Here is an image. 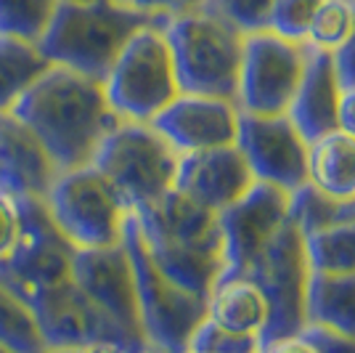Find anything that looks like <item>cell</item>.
Returning a JSON list of instances; mask_svg holds the SVG:
<instances>
[{"label":"cell","instance_id":"6da1fadb","mask_svg":"<svg viewBox=\"0 0 355 353\" xmlns=\"http://www.w3.org/2000/svg\"><path fill=\"white\" fill-rule=\"evenodd\" d=\"M11 112L40 138L59 173L90 165L119 122L106 101L104 83L53 64Z\"/></svg>","mask_w":355,"mask_h":353},{"label":"cell","instance_id":"7a4b0ae2","mask_svg":"<svg viewBox=\"0 0 355 353\" xmlns=\"http://www.w3.org/2000/svg\"><path fill=\"white\" fill-rule=\"evenodd\" d=\"M167 22L164 16L135 11L119 0H59L37 48L53 67L104 83L135 32Z\"/></svg>","mask_w":355,"mask_h":353},{"label":"cell","instance_id":"3957f363","mask_svg":"<svg viewBox=\"0 0 355 353\" xmlns=\"http://www.w3.org/2000/svg\"><path fill=\"white\" fill-rule=\"evenodd\" d=\"M180 93L236 101L244 35L207 8L173 16L164 24Z\"/></svg>","mask_w":355,"mask_h":353},{"label":"cell","instance_id":"277c9868","mask_svg":"<svg viewBox=\"0 0 355 353\" xmlns=\"http://www.w3.org/2000/svg\"><path fill=\"white\" fill-rule=\"evenodd\" d=\"M122 245L133 265L138 319L148 348L162 353H189V340L196 327L207 319V300L183 290L159 271V265L148 255L133 213L125 223Z\"/></svg>","mask_w":355,"mask_h":353},{"label":"cell","instance_id":"5b68a950","mask_svg":"<svg viewBox=\"0 0 355 353\" xmlns=\"http://www.w3.org/2000/svg\"><path fill=\"white\" fill-rule=\"evenodd\" d=\"M180 154L164 141L151 122H125L101 141L93 167L122 194L130 210L154 205L175 189Z\"/></svg>","mask_w":355,"mask_h":353},{"label":"cell","instance_id":"8992f818","mask_svg":"<svg viewBox=\"0 0 355 353\" xmlns=\"http://www.w3.org/2000/svg\"><path fill=\"white\" fill-rule=\"evenodd\" d=\"M45 207L74 250L122 245L125 223L133 213L93 165L61 170L45 194Z\"/></svg>","mask_w":355,"mask_h":353},{"label":"cell","instance_id":"52a82bcc","mask_svg":"<svg viewBox=\"0 0 355 353\" xmlns=\"http://www.w3.org/2000/svg\"><path fill=\"white\" fill-rule=\"evenodd\" d=\"M106 101L125 122H151L178 99L175 64L164 38V24L138 30L122 48L104 80Z\"/></svg>","mask_w":355,"mask_h":353},{"label":"cell","instance_id":"ba28073f","mask_svg":"<svg viewBox=\"0 0 355 353\" xmlns=\"http://www.w3.org/2000/svg\"><path fill=\"white\" fill-rule=\"evenodd\" d=\"M236 274L250 277L268 300V327L260 335V343L302 332L311 265L305 255V239L292 218H286L266 247Z\"/></svg>","mask_w":355,"mask_h":353},{"label":"cell","instance_id":"9c48e42d","mask_svg":"<svg viewBox=\"0 0 355 353\" xmlns=\"http://www.w3.org/2000/svg\"><path fill=\"white\" fill-rule=\"evenodd\" d=\"M21 234L14 250L0 261V281L27 306L35 297L72 279L74 247L53 223L45 199L21 197Z\"/></svg>","mask_w":355,"mask_h":353},{"label":"cell","instance_id":"30bf717a","mask_svg":"<svg viewBox=\"0 0 355 353\" xmlns=\"http://www.w3.org/2000/svg\"><path fill=\"white\" fill-rule=\"evenodd\" d=\"M308 45L286 40L270 30L247 35L239 72L236 106L241 115H286L305 72Z\"/></svg>","mask_w":355,"mask_h":353},{"label":"cell","instance_id":"8fae6325","mask_svg":"<svg viewBox=\"0 0 355 353\" xmlns=\"http://www.w3.org/2000/svg\"><path fill=\"white\" fill-rule=\"evenodd\" d=\"M30 309L37 319L45 348H85L96 343H112L130 353L148 348L146 340L130 335L98 306H93L72 279L35 297Z\"/></svg>","mask_w":355,"mask_h":353},{"label":"cell","instance_id":"7c38bea8","mask_svg":"<svg viewBox=\"0 0 355 353\" xmlns=\"http://www.w3.org/2000/svg\"><path fill=\"white\" fill-rule=\"evenodd\" d=\"M236 149L257 183L292 194L308 183V141L286 115L239 117Z\"/></svg>","mask_w":355,"mask_h":353},{"label":"cell","instance_id":"4fadbf2b","mask_svg":"<svg viewBox=\"0 0 355 353\" xmlns=\"http://www.w3.org/2000/svg\"><path fill=\"white\" fill-rule=\"evenodd\" d=\"M239 117L241 112L236 101L199 93H178V99L167 104L151 120V125L178 154H193L234 147L239 136Z\"/></svg>","mask_w":355,"mask_h":353},{"label":"cell","instance_id":"5bb4252c","mask_svg":"<svg viewBox=\"0 0 355 353\" xmlns=\"http://www.w3.org/2000/svg\"><path fill=\"white\" fill-rule=\"evenodd\" d=\"M72 281L93 306H98L106 316H112L122 329L146 340L141 332L135 277L125 245L77 250L72 263Z\"/></svg>","mask_w":355,"mask_h":353},{"label":"cell","instance_id":"9a60e30c","mask_svg":"<svg viewBox=\"0 0 355 353\" xmlns=\"http://www.w3.org/2000/svg\"><path fill=\"white\" fill-rule=\"evenodd\" d=\"M289 218V194L254 183L234 205L218 213L225 250V271H241Z\"/></svg>","mask_w":355,"mask_h":353},{"label":"cell","instance_id":"2e32d148","mask_svg":"<svg viewBox=\"0 0 355 353\" xmlns=\"http://www.w3.org/2000/svg\"><path fill=\"white\" fill-rule=\"evenodd\" d=\"M257 181L252 178L241 151L234 147L207 149L180 154L175 189L191 197L193 202L220 213L250 192Z\"/></svg>","mask_w":355,"mask_h":353},{"label":"cell","instance_id":"e0dca14e","mask_svg":"<svg viewBox=\"0 0 355 353\" xmlns=\"http://www.w3.org/2000/svg\"><path fill=\"white\" fill-rule=\"evenodd\" d=\"M56 176L59 170L40 138L14 112H0V192L14 199H45Z\"/></svg>","mask_w":355,"mask_h":353},{"label":"cell","instance_id":"ac0fdd59","mask_svg":"<svg viewBox=\"0 0 355 353\" xmlns=\"http://www.w3.org/2000/svg\"><path fill=\"white\" fill-rule=\"evenodd\" d=\"M342 85L334 72V61L329 51H318L308 45L305 72L297 85L292 106L286 117L305 136V141H315L326 133L337 131V112H340Z\"/></svg>","mask_w":355,"mask_h":353},{"label":"cell","instance_id":"d6986e66","mask_svg":"<svg viewBox=\"0 0 355 353\" xmlns=\"http://www.w3.org/2000/svg\"><path fill=\"white\" fill-rule=\"evenodd\" d=\"M207 319L239 335L260 338L268 327V300L250 277L223 271L207 295Z\"/></svg>","mask_w":355,"mask_h":353},{"label":"cell","instance_id":"ffe728a7","mask_svg":"<svg viewBox=\"0 0 355 353\" xmlns=\"http://www.w3.org/2000/svg\"><path fill=\"white\" fill-rule=\"evenodd\" d=\"M305 324L355 338V274H315L305 290Z\"/></svg>","mask_w":355,"mask_h":353},{"label":"cell","instance_id":"44dd1931","mask_svg":"<svg viewBox=\"0 0 355 353\" xmlns=\"http://www.w3.org/2000/svg\"><path fill=\"white\" fill-rule=\"evenodd\" d=\"M308 183L331 197H355V138L331 131L308 141Z\"/></svg>","mask_w":355,"mask_h":353},{"label":"cell","instance_id":"7402d4cb","mask_svg":"<svg viewBox=\"0 0 355 353\" xmlns=\"http://www.w3.org/2000/svg\"><path fill=\"white\" fill-rule=\"evenodd\" d=\"M51 67L37 43L0 35V112H11L14 104Z\"/></svg>","mask_w":355,"mask_h":353},{"label":"cell","instance_id":"603a6c76","mask_svg":"<svg viewBox=\"0 0 355 353\" xmlns=\"http://www.w3.org/2000/svg\"><path fill=\"white\" fill-rule=\"evenodd\" d=\"M289 218L302 236L337 223H350L355 221V197H331L313 183H302L289 194Z\"/></svg>","mask_w":355,"mask_h":353},{"label":"cell","instance_id":"cb8c5ba5","mask_svg":"<svg viewBox=\"0 0 355 353\" xmlns=\"http://www.w3.org/2000/svg\"><path fill=\"white\" fill-rule=\"evenodd\" d=\"M305 255L315 274H355V221L305 234Z\"/></svg>","mask_w":355,"mask_h":353},{"label":"cell","instance_id":"d4e9b609","mask_svg":"<svg viewBox=\"0 0 355 353\" xmlns=\"http://www.w3.org/2000/svg\"><path fill=\"white\" fill-rule=\"evenodd\" d=\"M0 345L14 353H45V343L32 309L0 281Z\"/></svg>","mask_w":355,"mask_h":353},{"label":"cell","instance_id":"484cf974","mask_svg":"<svg viewBox=\"0 0 355 353\" xmlns=\"http://www.w3.org/2000/svg\"><path fill=\"white\" fill-rule=\"evenodd\" d=\"M59 0H0V35L37 43L48 30Z\"/></svg>","mask_w":355,"mask_h":353},{"label":"cell","instance_id":"4316f807","mask_svg":"<svg viewBox=\"0 0 355 353\" xmlns=\"http://www.w3.org/2000/svg\"><path fill=\"white\" fill-rule=\"evenodd\" d=\"M355 24V0H321L308 30L305 45L334 54Z\"/></svg>","mask_w":355,"mask_h":353},{"label":"cell","instance_id":"83f0119b","mask_svg":"<svg viewBox=\"0 0 355 353\" xmlns=\"http://www.w3.org/2000/svg\"><path fill=\"white\" fill-rule=\"evenodd\" d=\"M276 0H205L202 8L220 16L231 27H236L244 38L268 30L270 11Z\"/></svg>","mask_w":355,"mask_h":353},{"label":"cell","instance_id":"f1b7e54d","mask_svg":"<svg viewBox=\"0 0 355 353\" xmlns=\"http://www.w3.org/2000/svg\"><path fill=\"white\" fill-rule=\"evenodd\" d=\"M260 338L231 332L209 319L199 324L189 340V353H260Z\"/></svg>","mask_w":355,"mask_h":353},{"label":"cell","instance_id":"f546056e","mask_svg":"<svg viewBox=\"0 0 355 353\" xmlns=\"http://www.w3.org/2000/svg\"><path fill=\"white\" fill-rule=\"evenodd\" d=\"M318 6H321V0H276L273 11H270L268 30L273 35H282L286 40L305 43L313 14H315Z\"/></svg>","mask_w":355,"mask_h":353},{"label":"cell","instance_id":"4dcf8cb0","mask_svg":"<svg viewBox=\"0 0 355 353\" xmlns=\"http://www.w3.org/2000/svg\"><path fill=\"white\" fill-rule=\"evenodd\" d=\"M21 234V213H19V202L6 192H0V261L14 250Z\"/></svg>","mask_w":355,"mask_h":353},{"label":"cell","instance_id":"1f68e13d","mask_svg":"<svg viewBox=\"0 0 355 353\" xmlns=\"http://www.w3.org/2000/svg\"><path fill=\"white\" fill-rule=\"evenodd\" d=\"M302 335L311 340L313 348L318 353H355V338H350V335H340V332L313 327V324L302 327Z\"/></svg>","mask_w":355,"mask_h":353},{"label":"cell","instance_id":"d6a6232c","mask_svg":"<svg viewBox=\"0 0 355 353\" xmlns=\"http://www.w3.org/2000/svg\"><path fill=\"white\" fill-rule=\"evenodd\" d=\"M125 6H130L135 11H144L151 16H164V19H173L178 14H186L193 8H202L205 0H119Z\"/></svg>","mask_w":355,"mask_h":353},{"label":"cell","instance_id":"836d02e7","mask_svg":"<svg viewBox=\"0 0 355 353\" xmlns=\"http://www.w3.org/2000/svg\"><path fill=\"white\" fill-rule=\"evenodd\" d=\"M331 61H334V72L340 77L342 90L355 88V24L353 32L347 35V40L331 54Z\"/></svg>","mask_w":355,"mask_h":353},{"label":"cell","instance_id":"e575fe53","mask_svg":"<svg viewBox=\"0 0 355 353\" xmlns=\"http://www.w3.org/2000/svg\"><path fill=\"white\" fill-rule=\"evenodd\" d=\"M260 353H318L313 348V343L302 332L297 335H289V338H279L270 340V343H263Z\"/></svg>","mask_w":355,"mask_h":353},{"label":"cell","instance_id":"d590c367","mask_svg":"<svg viewBox=\"0 0 355 353\" xmlns=\"http://www.w3.org/2000/svg\"><path fill=\"white\" fill-rule=\"evenodd\" d=\"M337 131L355 138V88L342 90L340 112H337Z\"/></svg>","mask_w":355,"mask_h":353},{"label":"cell","instance_id":"8d00e7d4","mask_svg":"<svg viewBox=\"0 0 355 353\" xmlns=\"http://www.w3.org/2000/svg\"><path fill=\"white\" fill-rule=\"evenodd\" d=\"M77 353H130L119 345H112V343H96V345H85V348H77Z\"/></svg>","mask_w":355,"mask_h":353},{"label":"cell","instance_id":"74e56055","mask_svg":"<svg viewBox=\"0 0 355 353\" xmlns=\"http://www.w3.org/2000/svg\"><path fill=\"white\" fill-rule=\"evenodd\" d=\"M0 353H14V351H8V348H6V345H0Z\"/></svg>","mask_w":355,"mask_h":353},{"label":"cell","instance_id":"f35d334b","mask_svg":"<svg viewBox=\"0 0 355 353\" xmlns=\"http://www.w3.org/2000/svg\"><path fill=\"white\" fill-rule=\"evenodd\" d=\"M141 353H162V351H154V348H146V351H141Z\"/></svg>","mask_w":355,"mask_h":353}]
</instances>
